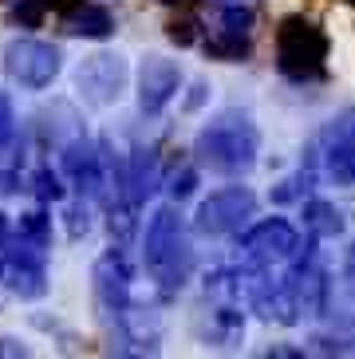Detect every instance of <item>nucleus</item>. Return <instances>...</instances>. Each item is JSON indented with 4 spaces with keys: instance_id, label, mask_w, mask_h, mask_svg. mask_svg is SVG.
Returning <instances> with one entry per match:
<instances>
[{
    "instance_id": "nucleus-1",
    "label": "nucleus",
    "mask_w": 355,
    "mask_h": 359,
    "mask_svg": "<svg viewBox=\"0 0 355 359\" xmlns=\"http://www.w3.org/2000/svg\"><path fill=\"white\" fill-rule=\"evenodd\" d=\"M257 154H261V127L245 111H221L194 138V162L221 178L249 174L257 166Z\"/></svg>"
},
{
    "instance_id": "nucleus-2",
    "label": "nucleus",
    "mask_w": 355,
    "mask_h": 359,
    "mask_svg": "<svg viewBox=\"0 0 355 359\" xmlns=\"http://www.w3.org/2000/svg\"><path fill=\"white\" fill-rule=\"evenodd\" d=\"M142 264H147L150 280L162 292H178L194 276V245H189L186 222L174 205H158L147 217V233H142Z\"/></svg>"
},
{
    "instance_id": "nucleus-3",
    "label": "nucleus",
    "mask_w": 355,
    "mask_h": 359,
    "mask_svg": "<svg viewBox=\"0 0 355 359\" xmlns=\"http://www.w3.org/2000/svg\"><path fill=\"white\" fill-rule=\"evenodd\" d=\"M328 36L308 16H284L276 28V72L293 83L328 79Z\"/></svg>"
},
{
    "instance_id": "nucleus-4",
    "label": "nucleus",
    "mask_w": 355,
    "mask_h": 359,
    "mask_svg": "<svg viewBox=\"0 0 355 359\" xmlns=\"http://www.w3.org/2000/svg\"><path fill=\"white\" fill-rule=\"evenodd\" d=\"M0 64H4V75L16 87L48 91L63 72V52L48 40H36V36H12L0 52Z\"/></svg>"
},
{
    "instance_id": "nucleus-5",
    "label": "nucleus",
    "mask_w": 355,
    "mask_h": 359,
    "mask_svg": "<svg viewBox=\"0 0 355 359\" xmlns=\"http://www.w3.org/2000/svg\"><path fill=\"white\" fill-rule=\"evenodd\" d=\"M0 285L20 300L48 296V249L28 237H0Z\"/></svg>"
},
{
    "instance_id": "nucleus-6",
    "label": "nucleus",
    "mask_w": 355,
    "mask_h": 359,
    "mask_svg": "<svg viewBox=\"0 0 355 359\" xmlns=\"http://www.w3.org/2000/svg\"><path fill=\"white\" fill-rule=\"evenodd\" d=\"M308 166L324 170L332 186H355V107L340 111L308 147Z\"/></svg>"
},
{
    "instance_id": "nucleus-7",
    "label": "nucleus",
    "mask_w": 355,
    "mask_h": 359,
    "mask_svg": "<svg viewBox=\"0 0 355 359\" xmlns=\"http://www.w3.org/2000/svg\"><path fill=\"white\" fill-rule=\"evenodd\" d=\"M72 83H75V95L83 99L87 107L103 111V107H115L123 99L126 83H130V64L119 52L83 55L72 72Z\"/></svg>"
},
{
    "instance_id": "nucleus-8",
    "label": "nucleus",
    "mask_w": 355,
    "mask_h": 359,
    "mask_svg": "<svg viewBox=\"0 0 355 359\" xmlns=\"http://www.w3.org/2000/svg\"><path fill=\"white\" fill-rule=\"evenodd\" d=\"M257 217V194L249 186H225L213 190L194 213V229L201 237H237Z\"/></svg>"
},
{
    "instance_id": "nucleus-9",
    "label": "nucleus",
    "mask_w": 355,
    "mask_h": 359,
    "mask_svg": "<svg viewBox=\"0 0 355 359\" xmlns=\"http://www.w3.org/2000/svg\"><path fill=\"white\" fill-rule=\"evenodd\" d=\"M241 241V257L249 264H261V269H272V264H288V257L296 253V245H300V233H296L293 222H284V217H264L257 225H245L237 233Z\"/></svg>"
},
{
    "instance_id": "nucleus-10",
    "label": "nucleus",
    "mask_w": 355,
    "mask_h": 359,
    "mask_svg": "<svg viewBox=\"0 0 355 359\" xmlns=\"http://www.w3.org/2000/svg\"><path fill=\"white\" fill-rule=\"evenodd\" d=\"M182 79H186V75H182V67H178L174 60H166V55H142V64H138V72H135L138 111L147 118H158L178 99Z\"/></svg>"
},
{
    "instance_id": "nucleus-11",
    "label": "nucleus",
    "mask_w": 355,
    "mask_h": 359,
    "mask_svg": "<svg viewBox=\"0 0 355 359\" xmlns=\"http://www.w3.org/2000/svg\"><path fill=\"white\" fill-rule=\"evenodd\" d=\"M130 280H135V269H130L123 249H107L95 261L91 288H95V304H99L103 320H119V312L130 304Z\"/></svg>"
},
{
    "instance_id": "nucleus-12",
    "label": "nucleus",
    "mask_w": 355,
    "mask_h": 359,
    "mask_svg": "<svg viewBox=\"0 0 355 359\" xmlns=\"http://www.w3.org/2000/svg\"><path fill=\"white\" fill-rule=\"evenodd\" d=\"M55 154H60L63 178L79 190V198L103 201V154H99V142L79 135V138H72V142H63Z\"/></svg>"
},
{
    "instance_id": "nucleus-13",
    "label": "nucleus",
    "mask_w": 355,
    "mask_h": 359,
    "mask_svg": "<svg viewBox=\"0 0 355 359\" xmlns=\"http://www.w3.org/2000/svg\"><path fill=\"white\" fill-rule=\"evenodd\" d=\"M115 327L123 332V344H135V355H142V351H158V344H162V316L158 312H150V308H135L126 304L123 312H119Z\"/></svg>"
},
{
    "instance_id": "nucleus-14",
    "label": "nucleus",
    "mask_w": 355,
    "mask_h": 359,
    "mask_svg": "<svg viewBox=\"0 0 355 359\" xmlns=\"http://www.w3.org/2000/svg\"><path fill=\"white\" fill-rule=\"evenodd\" d=\"M126 182H130V194H135V201L142 205V201L150 198V194L162 186V162H158V150L154 147H138L130 150V158H126Z\"/></svg>"
},
{
    "instance_id": "nucleus-15",
    "label": "nucleus",
    "mask_w": 355,
    "mask_h": 359,
    "mask_svg": "<svg viewBox=\"0 0 355 359\" xmlns=\"http://www.w3.org/2000/svg\"><path fill=\"white\" fill-rule=\"evenodd\" d=\"M67 36H79V40H111L115 36V16L103 8V4H75V12L67 16Z\"/></svg>"
},
{
    "instance_id": "nucleus-16",
    "label": "nucleus",
    "mask_w": 355,
    "mask_h": 359,
    "mask_svg": "<svg viewBox=\"0 0 355 359\" xmlns=\"http://www.w3.org/2000/svg\"><path fill=\"white\" fill-rule=\"evenodd\" d=\"M300 213H304V229L316 233L320 241H332V237H340V233H344V213L335 210L328 198L300 201Z\"/></svg>"
},
{
    "instance_id": "nucleus-17",
    "label": "nucleus",
    "mask_w": 355,
    "mask_h": 359,
    "mask_svg": "<svg viewBox=\"0 0 355 359\" xmlns=\"http://www.w3.org/2000/svg\"><path fill=\"white\" fill-rule=\"evenodd\" d=\"M324 316L335 327H355V276L344 273L340 280L328 285V300H324Z\"/></svg>"
},
{
    "instance_id": "nucleus-18",
    "label": "nucleus",
    "mask_w": 355,
    "mask_h": 359,
    "mask_svg": "<svg viewBox=\"0 0 355 359\" xmlns=\"http://www.w3.org/2000/svg\"><path fill=\"white\" fill-rule=\"evenodd\" d=\"M201 48H206L209 60H221V64H245V60H253L249 32H229V28H221L217 36L201 40Z\"/></svg>"
},
{
    "instance_id": "nucleus-19",
    "label": "nucleus",
    "mask_w": 355,
    "mask_h": 359,
    "mask_svg": "<svg viewBox=\"0 0 355 359\" xmlns=\"http://www.w3.org/2000/svg\"><path fill=\"white\" fill-rule=\"evenodd\" d=\"M206 339L209 344H217V348H237L241 339H245V312H237L233 304L217 308V312L209 316Z\"/></svg>"
},
{
    "instance_id": "nucleus-20",
    "label": "nucleus",
    "mask_w": 355,
    "mask_h": 359,
    "mask_svg": "<svg viewBox=\"0 0 355 359\" xmlns=\"http://www.w3.org/2000/svg\"><path fill=\"white\" fill-rule=\"evenodd\" d=\"M316 178H320V170L304 162V166L296 170L293 178H284L281 186L272 190V201H276V205H293V201H304V194H312Z\"/></svg>"
},
{
    "instance_id": "nucleus-21",
    "label": "nucleus",
    "mask_w": 355,
    "mask_h": 359,
    "mask_svg": "<svg viewBox=\"0 0 355 359\" xmlns=\"http://www.w3.org/2000/svg\"><path fill=\"white\" fill-rule=\"evenodd\" d=\"M32 194L43 201V205H52V201H63L67 198V186H63V174H55L52 166H40L32 174Z\"/></svg>"
},
{
    "instance_id": "nucleus-22",
    "label": "nucleus",
    "mask_w": 355,
    "mask_h": 359,
    "mask_svg": "<svg viewBox=\"0 0 355 359\" xmlns=\"http://www.w3.org/2000/svg\"><path fill=\"white\" fill-rule=\"evenodd\" d=\"M16 233H20V237H28V241H36V245H43V249H52V217H48L43 210L20 213Z\"/></svg>"
},
{
    "instance_id": "nucleus-23",
    "label": "nucleus",
    "mask_w": 355,
    "mask_h": 359,
    "mask_svg": "<svg viewBox=\"0 0 355 359\" xmlns=\"http://www.w3.org/2000/svg\"><path fill=\"white\" fill-rule=\"evenodd\" d=\"M4 4H12V12H8L12 24H20V28H40L43 12H48L52 0H4Z\"/></svg>"
},
{
    "instance_id": "nucleus-24",
    "label": "nucleus",
    "mask_w": 355,
    "mask_h": 359,
    "mask_svg": "<svg viewBox=\"0 0 355 359\" xmlns=\"http://www.w3.org/2000/svg\"><path fill=\"white\" fill-rule=\"evenodd\" d=\"M194 190H198V170L194 166H182V170H174V174L166 178V194H170L174 205H182L186 198H194Z\"/></svg>"
},
{
    "instance_id": "nucleus-25",
    "label": "nucleus",
    "mask_w": 355,
    "mask_h": 359,
    "mask_svg": "<svg viewBox=\"0 0 355 359\" xmlns=\"http://www.w3.org/2000/svg\"><path fill=\"white\" fill-rule=\"evenodd\" d=\"M308 351H316V355H355V336H328V332H320V336L308 339Z\"/></svg>"
},
{
    "instance_id": "nucleus-26",
    "label": "nucleus",
    "mask_w": 355,
    "mask_h": 359,
    "mask_svg": "<svg viewBox=\"0 0 355 359\" xmlns=\"http://www.w3.org/2000/svg\"><path fill=\"white\" fill-rule=\"evenodd\" d=\"M63 217H67V237H72V241L87 237V233H91V201L79 198L75 205H67V213H63Z\"/></svg>"
},
{
    "instance_id": "nucleus-27",
    "label": "nucleus",
    "mask_w": 355,
    "mask_h": 359,
    "mask_svg": "<svg viewBox=\"0 0 355 359\" xmlns=\"http://www.w3.org/2000/svg\"><path fill=\"white\" fill-rule=\"evenodd\" d=\"M253 24H257V12L249 4H225L221 8V28H229V32H253Z\"/></svg>"
},
{
    "instance_id": "nucleus-28",
    "label": "nucleus",
    "mask_w": 355,
    "mask_h": 359,
    "mask_svg": "<svg viewBox=\"0 0 355 359\" xmlns=\"http://www.w3.org/2000/svg\"><path fill=\"white\" fill-rule=\"evenodd\" d=\"M166 40L178 43V48H189V43L201 40V24L194 16H182V20H170L166 24Z\"/></svg>"
},
{
    "instance_id": "nucleus-29",
    "label": "nucleus",
    "mask_w": 355,
    "mask_h": 359,
    "mask_svg": "<svg viewBox=\"0 0 355 359\" xmlns=\"http://www.w3.org/2000/svg\"><path fill=\"white\" fill-rule=\"evenodd\" d=\"M206 99H209V83H194L189 95H186V103H182V111H186V115H198L201 107H206Z\"/></svg>"
},
{
    "instance_id": "nucleus-30",
    "label": "nucleus",
    "mask_w": 355,
    "mask_h": 359,
    "mask_svg": "<svg viewBox=\"0 0 355 359\" xmlns=\"http://www.w3.org/2000/svg\"><path fill=\"white\" fill-rule=\"evenodd\" d=\"M264 355H281V359H300L304 355V348H284V344H272Z\"/></svg>"
},
{
    "instance_id": "nucleus-31",
    "label": "nucleus",
    "mask_w": 355,
    "mask_h": 359,
    "mask_svg": "<svg viewBox=\"0 0 355 359\" xmlns=\"http://www.w3.org/2000/svg\"><path fill=\"white\" fill-rule=\"evenodd\" d=\"M0 355H28V348H20L16 339H0Z\"/></svg>"
},
{
    "instance_id": "nucleus-32",
    "label": "nucleus",
    "mask_w": 355,
    "mask_h": 359,
    "mask_svg": "<svg viewBox=\"0 0 355 359\" xmlns=\"http://www.w3.org/2000/svg\"><path fill=\"white\" fill-rule=\"evenodd\" d=\"M158 4H166V8H194V4H198V0H158Z\"/></svg>"
},
{
    "instance_id": "nucleus-33",
    "label": "nucleus",
    "mask_w": 355,
    "mask_h": 359,
    "mask_svg": "<svg viewBox=\"0 0 355 359\" xmlns=\"http://www.w3.org/2000/svg\"><path fill=\"white\" fill-rule=\"evenodd\" d=\"M344 273H351V276H355V241H351V249H347V261H344Z\"/></svg>"
},
{
    "instance_id": "nucleus-34",
    "label": "nucleus",
    "mask_w": 355,
    "mask_h": 359,
    "mask_svg": "<svg viewBox=\"0 0 355 359\" xmlns=\"http://www.w3.org/2000/svg\"><path fill=\"white\" fill-rule=\"evenodd\" d=\"M4 233H8V217H4V213H0V237H4Z\"/></svg>"
},
{
    "instance_id": "nucleus-35",
    "label": "nucleus",
    "mask_w": 355,
    "mask_h": 359,
    "mask_svg": "<svg viewBox=\"0 0 355 359\" xmlns=\"http://www.w3.org/2000/svg\"><path fill=\"white\" fill-rule=\"evenodd\" d=\"M347 4H355V0H347Z\"/></svg>"
}]
</instances>
